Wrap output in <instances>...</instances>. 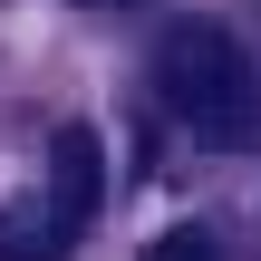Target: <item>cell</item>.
I'll return each mask as SVG.
<instances>
[{"mask_svg":"<svg viewBox=\"0 0 261 261\" xmlns=\"http://www.w3.org/2000/svg\"><path fill=\"white\" fill-rule=\"evenodd\" d=\"M87 213H97V203H77L68 184H58V203H19V213H0V261H68L77 232H87Z\"/></svg>","mask_w":261,"mask_h":261,"instance_id":"obj_2","label":"cell"},{"mask_svg":"<svg viewBox=\"0 0 261 261\" xmlns=\"http://www.w3.org/2000/svg\"><path fill=\"white\" fill-rule=\"evenodd\" d=\"M155 87H165V107H174V126L194 136V145H261V68L252 48L232 39V29H165V48H155Z\"/></svg>","mask_w":261,"mask_h":261,"instance_id":"obj_1","label":"cell"},{"mask_svg":"<svg viewBox=\"0 0 261 261\" xmlns=\"http://www.w3.org/2000/svg\"><path fill=\"white\" fill-rule=\"evenodd\" d=\"M145 261H223V242H213L203 223H174V232H155V242H145Z\"/></svg>","mask_w":261,"mask_h":261,"instance_id":"obj_3","label":"cell"}]
</instances>
